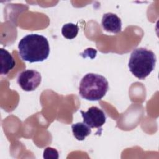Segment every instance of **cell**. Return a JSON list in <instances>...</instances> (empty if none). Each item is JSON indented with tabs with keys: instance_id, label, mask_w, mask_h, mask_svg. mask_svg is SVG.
<instances>
[{
	"instance_id": "1",
	"label": "cell",
	"mask_w": 159,
	"mask_h": 159,
	"mask_svg": "<svg viewBox=\"0 0 159 159\" xmlns=\"http://www.w3.org/2000/svg\"><path fill=\"white\" fill-rule=\"evenodd\" d=\"M18 49L21 58L30 63L43 61L48 58L50 53L47 39L36 34L24 37L19 42Z\"/></svg>"
},
{
	"instance_id": "2",
	"label": "cell",
	"mask_w": 159,
	"mask_h": 159,
	"mask_svg": "<svg viewBox=\"0 0 159 159\" xmlns=\"http://www.w3.org/2000/svg\"><path fill=\"white\" fill-rule=\"evenodd\" d=\"M156 61L155 55L152 50L140 47L131 53L128 66L136 78L144 80L154 70Z\"/></svg>"
},
{
	"instance_id": "3",
	"label": "cell",
	"mask_w": 159,
	"mask_h": 159,
	"mask_svg": "<svg viewBox=\"0 0 159 159\" xmlns=\"http://www.w3.org/2000/svg\"><path fill=\"white\" fill-rule=\"evenodd\" d=\"M108 89L109 83L104 76L99 74L88 73L80 81L79 94L84 99L99 101L106 95Z\"/></svg>"
},
{
	"instance_id": "4",
	"label": "cell",
	"mask_w": 159,
	"mask_h": 159,
	"mask_svg": "<svg viewBox=\"0 0 159 159\" xmlns=\"http://www.w3.org/2000/svg\"><path fill=\"white\" fill-rule=\"evenodd\" d=\"M42 81L40 73L35 70H26L19 73L17 77V83L25 91H34Z\"/></svg>"
},
{
	"instance_id": "5",
	"label": "cell",
	"mask_w": 159,
	"mask_h": 159,
	"mask_svg": "<svg viewBox=\"0 0 159 159\" xmlns=\"http://www.w3.org/2000/svg\"><path fill=\"white\" fill-rule=\"evenodd\" d=\"M83 122L90 128L101 129L105 124L106 116L104 112L96 106H92L86 112L80 111Z\"/></svg>"
},
{
	"instance_id": "6",
	"label": "cell",
	"mask_w": 159,
	"mask_h": 159,
	"mask_svg": "<svg viewBox=\"0 0 159 159\" xmlns=\"http://www.w3.org/2000/svg\"><path fill=\"white\" fill-rule=\"evenodd\" d=\"M101 25L104 30L113 34L120 33L122 30L121 19L116 14L112 12H107L103 15Z\"/></svg>"
},
{
	"instance_id": "7",
	"label": "cell",
	"mask_w": 159,
	"mask_h": 159,
	"mask_svg": "<svg viewBox=\"0 0 159 159\" xmlns=\"http://www.w3.org/2000/svg\"><path fill=\"white\" fill-rule=\"evenodd\" d=\"M1 75H7L15 66L16 62L11 54L6 49H0Z\"/></svg>"
},
{
	"instance_id": "8",
	"label": "cell",
	"mask_w": 159,
	"mask_h": 159,
	"mask_svg": "<svg viewBox=\"0 0 159 159\" xmlns=\"http://www.w3.org/2000/svg\"><path fill=\"white\" fill-rule=\"evenodd\" d=\"M71 129L74 137L80 141L84 140L91 133V128L84 122L73 124L71 125Z\"/></svg>"
},
{
	"instance_id": "9",
	"label": "cell",
	"mask_w": 159,
	"mask_h": 159,
	"mask_svg": "<svg viewBox=\"0 0 159 159\" xmlns=\"http://www.w3.org/2000/svg\"><path fill=\"white\" fill-rule=\"evenodd\" d=\"M78 30L79 27L77 24L68 23L64 24L62 27L61 34L65 38L71 40L77 36Z\"/></svg>"
},
{
	"instance_id": "10",
	"label": "cell",
	"mask_w": 159,
	"mask_h": 159,
	"mask_svg": "<svg viewBox=\"0 0 159 159\" xmlns=\"http://www.w3.org/2000/svg\"><path fill=\"white\" fill-rule=\"evenodd\" d=\"M43 157L46 159H58L59 157L58 151L52 147H47L43 151Z\"/></svg>"
}]
</instances>
